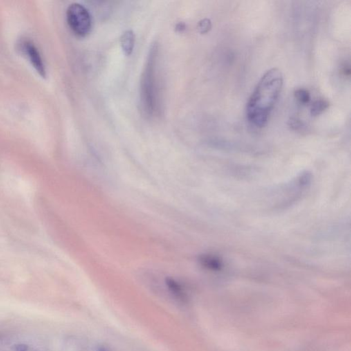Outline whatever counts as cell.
I'll use <instances>...</instances> for the list:
<instances>
[{"mask_svg":"<svg viewBox=\"0 0 351 351\" xmlns=\"http://www.w3.org/2000/svg\"><path fill=\"white\" fill-rule=\"evenodd\" d=\"M283 76L277 68L268 70L259 81L246 106L248 122L257 128L265 127L280 97Z\"/></svg>","mask_w":351,"mask_h":351,"instance_id":"cell-1","label":"cell"},{"mask_svg":"<svg viewBox=\"0 0 351 351\" xmlns=\"http://www.w3.org/2000/svg\"><path fill=\"white\" fill-rule=\"evenodd\" d=\"M158 47L153 44L140 82V107L147 118L155 116L159 111V92L157 78Z\"/></svg>","mask_w":351,"mask_h":351,"instance_id":"cell-2","label":"cell"},{"mask_svg":"<svg viewBox=\"0 0 351 351\" xmlns=\"http://www.w3.org/2000/svg\"><path fill=\"white\" fill-rule=\"evenodd\" d=\"M66 16L68 25L75 35L84 37L89 35L92 28V19L83 5L71 3L67 10Z\"/></svg>","mask_w":351,"mask_h":351,"instance_id":"cell-3","label":"cell"},{"mask_svg":"<svg viewBox=\"0 0 351 351\" xmlns=\"http://www.w3.org/2000/svg\"><path fill=\"white\" fill-rule=\"evenodd\" d=\"M21 49L25 55L28 58L29 61L32 66L37 70L41 76L45 77L46 75V67L41 57L40 52L32 41L24 40L21 42Z\"/></svg>","mask_w":351,"mask_h":351,"instance_id":"cell-4","label":"cell"},{"mask_svg":"<svg viewBox=\"0 0 351 351\" xmlns=\"http://www.w3.org/2000/svg\"><path fill=\"white\" fill-rule=\"evenodd\" d=\"M165 283L167 291L176 301L182 304H186L189 301L186 289L181 282L173 278H166Z\"/></svg>","mask_w":351,"mask_h":351,"instance_id":"cell-5","label":"cell"},{"mask_svg":"<svg viewBox=\"0 0 351 351\" xmlns=\"http://www.w3.org/2000/svg\"><path fill=\"white\" fill-rule=\"evenodd\" d=\"M201 266L211 271H219L223 268V262L213 255H203L200 257Z\"/></svg>","mask_w":351,"mask_h":351,"instance_id":"cell-6","label":"cell"},{"mask_svg":"<svg viewBox=\"0 0 351 351\" xmlns=\"http://www.w3.org/2000/svg\"><path fill=\"white\" fill-rule=\"evenodd\" d=\"M121 46L124 54L131 55L134 49L136 36L132 30H127L121 37Z\"/></svg>","mask_w":351,"mask_h":351,"instance_id":"cell-7","label":"cell"},{"mask_svg":"<svg viewBox=\"0 0 351 351\" xmlns=\"http://www.w3.org/2000/svg\"><path fill=\"white\" fill-rule=\"evenodd\" d=\"M329 107V102L328 101L324 100V99L317 100L311 105V115L312 116H318L328 109Z\"/></svg>","mask_w":351,"mask_h":351,"instance_id":"cell-8","label":"cell"},{"mask_svg":"<svg viewBox=\"0 0 351 351\" xmlns=\"http://www.w3.org/2000/svg\"><path fill=\"white\" fill-rule=\"evenodd\" d=\"M294 96L296 100L302 104H308L310 101V93L307 89H298L295 91Z\"/></svg>","mask_w":351,"mask_h":351,"instance_id":"cell-9","label":"cell"},{"mask_svg":"<svg viewBox=\"0 0 351 351\" xmlns=\"http://www.w3.org/2000/svg\"><path fill=\"white\" fill-rule=\"evenodd\" d=\"M211 22L209 19H204L201 20L198 25L199 32L202 34H206L210 31L211 29Z\"/></svg>","mask_w":351,"mask_h":351,"instance_id":"cell-10","label":"cell"},{"mask_svg":"<svg viewBox=\"0 0 351 351\" xmlns=\"http://www.w3.org/2000/svg\"><path fill=\"white\" fill-rule=\"evenodd\" d=\"M289 123H290V127L295 131H299V130H301L303 128L302 122H300V120H296V119H291L290 121H289Z\"/></svg>","mask_w":351,"mask_h":351,"instance_id":"cell-11","label":"cell"},{"mask_svg":"<svg viewBox=\"0 0 351 351\" xmlns=\"http://www.w3.org/2000/svg\"><path fill=\"white\" fill-rule=\"evenodd\" d=\"M28 347L25 345H17L14 347V351H27Z\"/></svg>","mask_w":351,"mask_h":351,"instance_id":"cell-12","label":"cell"},{"mask_svg":"<svg viewBox=\"0 0 351 351\" xmlns=\"http://www.w3.org/2000/svg\"><path fill=\"white\" fill-rule=\"evenodd\" d=\"M343 73H344V75H345V76H350V67H349V66H345V67H344L343 69Z\"/></svg>","mask_w":351,"mask_h":351,"instance_id":"cell-13","label":"cell"},{"mask_svg":"<svg viewBox=\"0 0 351 351\" xmlns=\"http://www.w3.org/2000/svg\"><path fill=\"white\" fill-rule=\"evenodd\" d=\"M176 29H177L178 31H179V32L183 31V30H184L185 29V23H179V24L177 25V26H176Z\"/></svg>","mask_w":351,"mask_h":351,"instance_id":"cell-14","label":"cell"},{"mask_svg":"<svg viewBox=\"0 0 351 351\" xmlns=\"http://www.w3.org/2000/svg\"><path fill=\"white\" fill-rule=\"evenodd\" d=\"M96 351H108L106 349L102 348V347H100V348H99L98 349V350H97Z\"/></svg>","mask_w":351,"mask_h":351,"instance_id":"cell-15","label":"cell"}]
</instances>
